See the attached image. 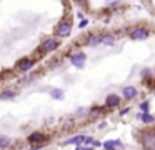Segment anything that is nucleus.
Listing matches in <instances>:
<instances>
[{"label": "nucleus", "mask_w": 155, "mask_h": 150, "mask_svg": "<svg viewBox=\"0 0 155 150\" xmlns=\"http://www.w3.org/2000/svg\"><path fill=\"white\" fill-rule=\"evenodd\" d=\"M90 145L97 148V147H102V145H104V143H102V142H98V140H92V143H90Z\"/></svg>", "instance_id": "23"}, {"label": "nucleus", "mask_w": 155, "mask_h": 150, "mask_svg": "<svg viewBox=\"0 0 155 150\" xmlns=\"http://www.w3.org/2000/svg\"><path fill=\"white\" fill-rule=\"evenodd\" d=\"M102 113H104V107H98V105H94L88 110V117H98Z\"/></svg>", "instance_id": "17"}, {"label": "nucleus", "mask_w": 155, "mask_h": 150, "mask_svg": "<svg viewBox=\"0 0 155 150\" xmlns=\"http://www.w3.org/2000/svg\"><path fill=\"white\" fill-rule=\"evenodd\" d=\"M15 97H17L15 90H4V92H0V100H14Z\"/></svg>", "instance_id": "15"}, {"label": "nucleus", "mask_w": 155, "mask_h": 150, "mask_svg": "<svg viewBox=\"0 0 155 150\" xmlns=\"http://www.w3.org/2000/svg\"><path fill=\"white\" fill-rule=\"evenodd\" d=\"M104 148L107 150H112V148H122L124 147V143L120 142V140H107V142H104Z\"/></svg>", "instance_id": "14"}, {"label": "nucleus", "mask_w": 155, "mask_h": 150, "mask_svg": "<svg viewBox=\"0 0 155 150\" xmlns=\"http://www.w3.org/2000/svg\"><path fill=\"white\" fill-rule=\"evenodd\" d=\"M138 107H140V112H148V108H150V102H148V100H143Z\"/></svg>", "instance_id": "20"}, {"label": "nucleus", "mask_w": 155, "mask_h": 150, "mask_svg": "<svg viewBox=\"0 0 155 150\" xmlns=\"http://www.w3.org/2000/svg\"><path fill=\"white\" fill-rule=\"evenodd\" d=\"M74 2H75V3H78V5H84V3L87 2V0H74Z\"/></svg>", "instance_id": "25"}, {"label": "nucleus", "mask_w": 155, "mask_h": 150, "mask_svg": "<svg viewBox=\"0 0 155 150\" xmlns=\"http://www.w3.org/2000/svg\"><path fill=\"white\" fill-rule=\"evenodd\" d=\"M58 47H60L58 37H47V38H44L40 42L38 52L40 53H52V52H55V50H58Z\"/></svg>", "instance_id": "1"}, {"label": "nucleus", "mask_w": 155, "mask_h": 150, "mask_svg": "<svg viewBox=\"0 0 155 150\" xmlns=\"http://www.w3.org/2000/svg\"><path fill=\"white\" fill-rule=\"evenodd\" d=\"M120 103H122V97L117 95V93H110V95H107V98H105L104 107L108 110H114V108H118Z\"/></svg>", "instance_id": "6"}, {"label": "nucleus", "mask_w": 155, "mask_h": 150, "mask_svg": "<svg viewBox=\"0 0 155 150\" xmlns=\"http://www.w3.org/2000/svg\"><path fill=\"white\" fill-rule=\"evenodd\" d=\"M117 42V37L114 33H100V43L102 45H114Z\"/></svg>", "instance_id": "12"}, {"label": "nucleus", "mask_w": 155, "mask_h": 150, "mask_svg": "<svg viewBox=\"0 0 155 150\" xmlns=\"http://www.w3.org/2000/svg\"><path fill=\"white\" fill-rule=\"evenodd\" d=\"M130 38L132 40H147L148 37H150V32H148L145 27H137V28L130 30Z\"/></svg>", "instance_id": "8"}, {"label": "nucleus", "mask_w": 155, "mask_h": 150, "mask_svg": "<svg viewBox=\"0 0 155 150\" xmlns=\"http://www.w3.org/2000/svg\"><path fill=\"white\" fill-rule=\"evenodd\" d=\"M85 45L87 47L100 45V33H90V35H87V38H85Z\"/></svg>", "instance_id": "11"}, {"label": "nucleus", "mask_w": 155, "mask_h": 150, "mask_svg": "<svg viewBox=\"0 0 155 150\" xmlns=\"http://www.w3.org/2000/svg\"><path fill=\"white\" fill-rule=\"evenodd\" d=\"M27 142L30 147H34V148H40V147H44L45 143L48 142V135L44 132H40V130H35V132H32L30 135L27 137Z\"/></svg>", "instance_id": "2"}, {"label": "nucleus", "mask_w": 155, "mask_h": 150, "mask_svg": "<svg viewBox=\"0 0 155 150\" xmlns=\"http://www.w3.org/2000/svg\"><path fill=\"white\" fill-rule=\"evenodd\" d=\"M140 145L147 150L155 148V128L143 130V132L140 133Z\"/></svg>", "instance_id": "3"}, {"label": "nucleus", "mask_w": 155, "mask_h": 150, "mask_svg": "<svg viewBox=\"0 0 155 150\" xmlns=\"http://www.w3.org/2000/svg\"><path fill=\"white\" fill-rule=\"evenodd\" d=\"M122 0H105V7H108V8H115V7L120 5Z\"/></svg>", "instance_id": "19"}, {"label": "nucleus", "mask_w": 155, "mask_h": 150, "mask_svg": "<svg viewBox=\"0 0 155 150\" xmlns=\"http://www.w3.org/2000/svg\"><path fill=\"white\" fill-rule=\"evenodd\" d=\"M128 112H130V110H128V108H124V110H120V115H127Z\"/></svg>", "instance_id": "24"}, {"label": "nucleus", "mask_w": 155, "mask_h": 150, "mask_svg": "<svg viewBox=\"0 0 155 150\" xmlns=\"http://www.w3.org/2000/svg\"><path fill=\"white\" fill-rule=\"evenodd\" d=\"M138 120L145 125H152V123H155V115H152L150 112H140L138 113Z\"/></svg>", "instance_id": "10"}, {"label": "nucleus", "mask_w": 155, "mask_h": 150, "mask_svg": "<svg viewBox=\"0 0 155 150\" xmlns=\"http://www.w3.org/2000/svg\"><path fill=\"white\" fill-rule=\"evenodd\" d=\"M148 75H150V68H143V70H142V78H147Z\"/></svg>", "instance_id": "22"}, {"label": "nucleus", "mask_w": 155, "mask_h": 150, "mask_svg": "<svg viewBox=\"0 0 155 150\" xmlns=\"http://www.w3.org/2000/svg\"><path fill=\"white\" fill-rule=\"evenodd\" d=\"M137 97H138V88L137 87L128 85V87H124V88H122V98L134 100V98H137Z\"/></svg>", "instance_id": "9"}, {"label": "nucleus", "mask_w": 155, "mask_h": 150, "mask_svg": "<svg viewBox=\"0 0 155 150\" xmlns=\"http://www.w3.org/2000/svg\"><path fill=\"white\" fill-rule=\"evenodd\" d=\"M54 33L58 38H67V37H70L72 35V22H68V20L58 22L57 27H55V30H54Z\"/></svg>", "instance_id": "4"}, {"label": "nucleus", "mask_w": 155, "mask_h": 150, "mask_svg": "<svg viewBox=\"0 0 155 150\" xmlns=\"http://www.w3.org/2000/svg\"><path fill=\"white\" fill-rule=\"evenodd\" d=\"M85 138H87V135H75V137H70V138L65 140V145H80V143H85Z\"/></svg>", "instance_id": "13"}, {"label": "nucleus", "mask_w": 155, "mask_h": 150, "mask_svg": "<svg viewBox=\"0 0 155 150\" xmlns=\"http://www.w3.org/2000/svg\"><path fill=\"white\" fill-rule=\"evenodd\" d=\"M35 63H37V60H35L34 57H24V58H20L17 63H15V70L25 73V72H28V70L34 68Z\"/></svg>", "instance_id": "5"}, {"label": "nucleus", "mask_w": 155, "mask_h": 150, "mask_svg": "<svg viewBox=\"0 0 155 150\" xmlns=\"http://www.w3.org/2000/svg\"><path fill=\"white\" fill-rule=\"evenodd\" d=\"M50 97L55 100H62L64 98V90L62 88H52L50 90Z\"/></svg>", "instance_id": "18"}, {"label": "nucleus", "mask_w": 155, "mask_h": 150, "mask_svg": "<svg viewBox=\"0 0 155 150\" xmlns=\"http://www.w3.org/2000/svg\"><path fill=\"white\" fill-rule=\"evenodd\" d=\"M12 147V138L7 135H0V148H10Z\"/></svg>", "instance_id": "16"}, {"label": "nucleus", "mask_w": 155, "mask_h": 150, "mask_svg": "<svg viewBox=\"0 0 155 150\" xmlns=\"http://www.w3.org/2000/svg\"><path fill=\"white\" fill-rule=\"evenodd\" d=\"M87 25H88V20L87 18H82L80 23H78V28H84V27H87Z\"/></svg>", "instance_id": "21"}, {"label": "nucleus", "mask_w": 155, "mask_h": 150, "mask_svg": "<svg viewBox=\"0 0 155 150\" xmlns=\"http://www.w3.org/2000/svg\"><path fill=\"white\" fill-rule=\"evenodd\" d=\"M85 62H87V55H85V52H74L70 55V63L74 67H77V68H82V67L85 65Z\"/></svg>", "instance_id": "7"}]
</instances>
